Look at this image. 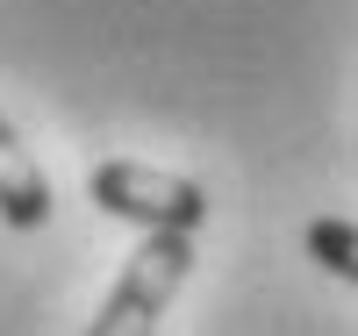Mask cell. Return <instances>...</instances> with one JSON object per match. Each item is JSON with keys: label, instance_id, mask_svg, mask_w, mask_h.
I'll list each match as a JSON object with an SVG mask.
<instances>
[{"label": "cell", "instance_id": "obj_1", "mask_svg": "<svg viewBox=\"0 0 358 336\" xmlns=\"http://www.w3.org/2000/svg\"><path fill=\"white\" fill-rule=\"evenodd\" d=\"M86 193L115 222H136L143 236H194L208 222V187H194L187 172L136 165V158H101L86 172Z\"/></svg>", "mask_w": 358, "mask_h": 336}, {"label": "cell", "instance_id": "obj_2", "mask_svg": "<svg viewBox=\"0 0 358 336\" xmlns=\"http://www.w3.org/2000/svg\"><path fill=\"white\" fill-rule=\"evenodd\" d=\"M187 272H194V236H143L115 293L101 300V315L86 322V336H151L158 315L172 308V293L187 286Z\"/></svg>", "mask_w": 358, "mask_h": 336}, {"label": "cell", "instance_id": "obj_3", "mask_svg": "<svg viewBox=\"0 0 358 336\" xmlns=\"http://www.w3.org/2000/svg\"><path fill=\"white\" fill-rule=\"evenodd\" d=\"M0 222L8 229H43L50 222V179L15 136V122L0 115Z\"/></svg>", "mask_w": 358, "mask_h": 336}, {"label": "cell", "instance_id": "obj_4", "mask_svg": "<svg viewBox=\"0 0 358 336\" xmlns=\"http://www.w3.org/2000/svg\"><path fill=\"white\" fill-rule=\"evenodd\" d=\"M301 243H308V258H315L322 272H337L344 286H358V222H344V215H315V222L301 229Z\"/></svg>", "mask_w": 358, "mask_h": 336}]
</instances>
